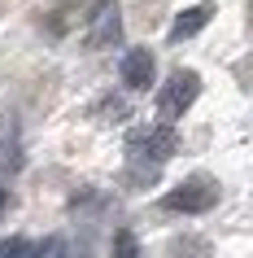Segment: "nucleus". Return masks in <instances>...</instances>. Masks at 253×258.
Returning a JSON list of instances; mask_svg holds the SVG:
<instances>
[{
    "label": "nucleus",
    "mask_w": 253,
    "mask_h": 258,
    "mask_svg": "<svg viewBox=\"0 0 253 258\" xmlns=\"http://www.w3.org/2000/svg\"><path fill=\"white\" fill-rule=\"evenodd\" d=\"M218 179L210 175H188L184 184H175L171 192H166V210H175V215H205V210H214L218 206Z\"/></svg>",
    "instance_id": "1"
},
{
    "label": "nucleus",
    "mask_w": 253,
    "mask_h": 258,
    "mask_svg": "<svg viewBox=\"0 0 253 258\" xmlns=\"http://www.w3.org/2000/svg\"><path fill=\"white\" fill-rule=\"evenodd\" d=\"M118 40H122V9H118V0H92L88 27H83V44H88V48H114Z\"/></svg>",
    "instance_id": "2"
},
{
    "label": "nucleus",
    "mask_w": 253,
    "mask_h": 258,
    "mask_svg": "<svg viewBox=\"0 0 253 258\" xmlns=\"http://www.w3.org/2000/svg\"><path fill=\"white\" fill-rule=\"evenodd\" d=\"M197 96H201V75H197V70H171L166 88L157 92V105H161L166 118H184Z\"/></svg>",
    "instance_id": "3"
},
{
    "label": "nucleus",
    "mask_w": 253,
    "mask_h": 258,
    "mask_svg": "<svg viewBox=\"0 0 253 258\" xmlns=\"http://www.w3.org/2000/svg\"><path fill=\"white\" fill-rule=\"evenodd\" d=\"M175 153V132L171 127H144L127 140V158L131 162H148V166H161L166 158Z\"/></svg>",
    "instance_id": "4"
},
{
    "label": "nucleus",
    "mask_w": 253,
    "mask_h": 258,
    "mask_svg": "<svg viewBox=\"0 0 253 258\" xmlns=\"http://www.w3.org/2000/svg\"><path fill=\"white\" fill-rule=\"evenodd\" d=\"M122 83L131 88V92H148L153 83H157V61L148 48H131V53L122 57Z\"/></svg>",
    "instance_id": "5"
},
{
    "label": "nucleus",
    "mask_w": 253,
    "mask_h": 258,
    "mask_svg": "<svg viewBox=\"0 0 253 258\" xmlns=\"http://www.w3.org/2000/svg\"><path fill=\"white\" fill-rule=\"evenodd\" d=\"M0 171H22V127L14 114H0Z\"/></svg>",
    "instance_id": "6"
},
{
    "label": "nucleus",
    "mask_w": 253,
    "mask_h": 258,
    "mask_svg": "<svg viewBox=\"0 0 253 258\" xmlns=\"http://www.w3.org/2000/svg\"><path fill=\"white\" fill-rule=\"evenodd\" d=\"M205 22H210V9H205V5H192V9H184V14L175 18V27H171V40H175V44L192 40V35H197V31L205 27Z\"/></svg>",
    "instance_id": "7"
},
{
    "label": "nucleus",
    "mask_w": 253,
    "mask_h": 258,
    "mask_svg": "<svg viewBox=\"0 0 253 258\" xmlns=\"http://www.w3.org/2000/svg\"><path fill=\"white\" fill-rule=\"evenodd\" d=\"M35 249H40L35 241H27V236H14V241L0 245V258H35Z\"/></svg>",
    "instance_id": "8"
},
{
    "label": "nucleus",
    "mask_w": 253,
    "mask_h": 258,
    "mask_svg": "<svg viewBox=\"0 0 253 258\" xmlns=\"http://www.w3.org/2000/svg\"><path fill=\"white\" fill-rule=\"evenodd\" d=\"M114 258H140V245H135V236L127 228L114 232Z\"/></svg>",
    "instance_id": "9"
},
{
    "label": "nucleus",
    "mask_w": 253,
    "mask_h": 258,
    "mask_svg": "<svg viewBox=\"0 0 253 258\" xmlns=\"http://www.w3.org/2000/svg\"><path fill=\"white\" fill-rule=\"evenodd\" d=\"M35 258H74V249H70L66 236H48L44 249H35Z\"/></svg>",
    "instance_id": "10"
},
{
    "label": "nucleus",
    "mask_w": 253,
    "mask_h": 258,
    "mask_svg": "<svg viewBox=\"0 0 253 258\" xmlns=\"http://www.w3.org/2000/svg\"><path fill=\"white\" fill-rule=\"evenodd\" d=\"M171 254H175V258H188V254H192V258H205V254H210V245L197 241V236H188V241H175V245H171Z\"/></svg>",
    "instance_id": "11"
},
{
    "label": "nucleus",
    "mask_w": 253,
    "mask_h": 258,
    "mask_svg": "<svg viewBox=\"0 0 253 258\" xmlns=\"http://www.w3.org/2000/svg\"><path fill=\"white\" fill-rule=\"evenodd\" d=\"M5 202H9V192H5V188H0V206H5Z\"/></svg>",
    "instance_id": "12"
}]
</instances>
